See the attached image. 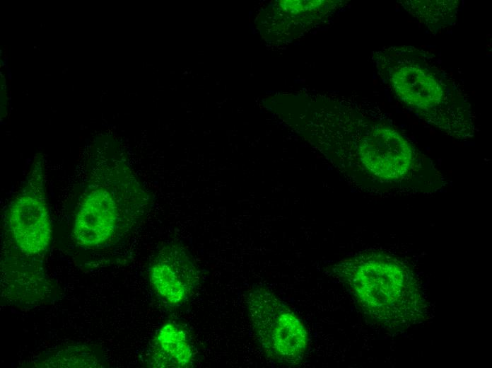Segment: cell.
Returning a JSON list of instances; mask_svg holds the SVG:
<instances>
[{"label": "cell", "mask_w": 492, "mask_h": 368, "mask_svg": "<svg viewBox=\"0 0 492 368\" xmlns=\"http://www.w3.org/2000/svg\"><path fill=\"white\" fill-rule=\"evenodd\" d=\"M194 352L188 334L179 325L170 322L157 332L153 341L152 360L155 367H189Z\"/></svg>", "instance_id": "obj_8"}, {"label": "cell", "mask_w": 492, "mask_h": 368, "mask_svg": "<svg viewBox=\"0 0 492 368\" xmlns=\"http://www.w3.org/2000/svg\"><path fill=\"white\" fill-rule=\"evenodd\" d=\"M151 282L168 304L184 303L195 289L199 275L192 258L182 249L169 247L163 251L150 269Z\"/></svg>", "instance_id": "obj_6"}, {"label": "cell", "mask_w": 492, "mask_h": 368, "mask_svg": "<svg viewBox=\"0 0 492 368\" xmlns=\"http://www.w3.org/2000/svg\"><path fill=\"white\" fill-rule=\"evenodd\" d=\"M116 195L109 173L100 169L90 173L74 222L73 236L78 244L98 247L115 235L119 216Z\"/></svg>", "instance_id": "obj_4"}, {"label": "cell", "mask_w": 492, "mask_h": 368, "mask_svg": "<svg viewBox=\"0 0 492 368\" xmlns=\"http://www.w3.org/2000/svg\"><path fill=\"white\" fill-rule=\"evenodd\" d=\"M46 195L44 167L42 163H36L8 209L12 239L18 249L28 255L45 252L51 242Z\"/></svg>", "instance_id": "obj_3"}, {"label": "cell", "mask_w": 492, "mask_h": 368, "mask_svg": "<svg viewBox=\"0 0 492 368\" xmlns=\"http://www.w3.org/2000/svg\"><path fill=\"white\" fill-rule=\"evenodd\" d=\"M390 83L401 101L416 109H430L439 105L443 89L428 71L416 66L406 65L395 69Z\"/></svg>", "instance_id": "obj_7"}, {"label": "cell", "mask_w": 492, "mask_h": 368, "mask_svg": "<svg viewBox=\"0 0 492 368\" xmlns=\"http://www.w3.org/2000/svg\"><path fill=\"white\" fill-rule=\"evenodd\" d=\"M359 156L365 168L386 181H399L410 175L413 149L409 142L390 127L375 128L361 142Z\"/></svg>", "instance_id": "obj_5"}, {"label": "cell", "mask_w": 492, "mask_h": 368, "mask_svg": "<svg viewBox=\"0 0 492 368\" xmlns=\"http://www.w3.org/2000/svg\"><path fill=\"white\" fill-rule=\"evenodd\" d=\"M363 313L374 322L400 330L421 322L426 301L414 272L398 258L367 252L333 268Z\"/></svg>", "instance_id": "obj_1"}, {"label": "cell", "mask_w": 492, "mask_h": 368, "mask_svg": "<svg viewBox=\"0 0 492 368\" xmlns=\"http://www.w3.org/2000/svg\"><path fill=\"white\" fill-rule=\"evenodd\" d=\"M247 310L257 338L265 353L285 364L303 360L308 333L302 320L270 290L258 287L247 297Z\"/></svg>", "instance_id": "obj_2"}]
</instances>
